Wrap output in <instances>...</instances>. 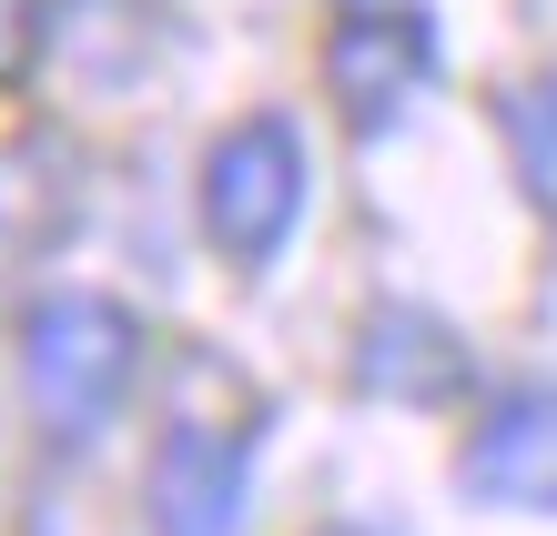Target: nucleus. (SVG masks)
<instances>
[{"mask_svg":"<svg viewBox=\"0 0 557 536\" xmlns=\"http://www.w3.org/2000/svg\"><path fill=\"white\" fill-rule=\"evenodd\" d=\"M143 354H152V334L122 294H91V284L30 294V314H21V406H30V425L61 456L102 446L122 425V406L143 395Z\"/></svg>","mask_w":557,"mask_h":536,"instance_id":"1","label":"nucleus"},{"mask_svg":"<svg viewBox=\"0 0 557 536\" xmlns=\"http://www.w3.org/2000/svg\"><path fill=\"white\" fill-rule=\"evenodd\" d=\"M305 203H314V142L294 112H244L203 142V173H193V223L203 244L234 263V274H274L305 233Z\"/></svg>","mask_w":557,"mask_h":536,"instance_id":"2","label":"nucleus"},{"mask_svg":"<svg viewBox=\"0 0 557 536\" xmlns=\"http://www.w3.org/2000/svg\"><path fill=\"white\" fill-rule=\"evenodd\" d=\"M436 72H446L436 11H335V30H324V91L355 122V142L406 132L416 102L436 91Z\"/></svg>","mask_w":557,"mask_h":536,"instance_id":"3","label":"nucleus"},{"mask_svg":"<svg viewBox=\"0 0 557 536\" xmlns=\"http://www.w3.org/2000/svg\"><path fill=\"white\" fill-rule=\"evenodd\" d=\"M456 496L486 516H557V375H517L467 415Z\"/></svg>","mask_w":557,"mask_h":536,"instance_id":"4","label":"nucleus"},{"mask_svg":"<svg viewBox=\"0 0 557 536\" xmlns=\"http://www.w3.org/2000/svg\"><path fill=\"white\" fill-rule=\"evenodd\" d=\"M143 526L152 536H244L253 526V435L213 415H173L143 456Z\"/></svg>","mask_w":557,"mask_h":536,"instance_id":"5","label":"nucleus"},{"mask_svg":"<svg viewBox=\"0 0 557 536\" xmlns=\"http://www.w3.org/2000/svg\"><path fill=\"white\" fill-rule=\"evenodd\" d=\"M355 395L406 406V415H446L456 395H476V345L436 304L385 294V304H366V324H355Z\"/></svg>","mask_w":557,"mask_h":536,"instance_id":"6","label":"nucleus"},{"mask_svg":"<svg viewBox=\"0 0 557 536\" xmlns=\"http://www.w3.org/2000/svg\"><path fill=\"white\" fill-rule=\"evenodd\" d=\"M162 21H173V0H51V51H72L82 82H133Z\"/></svg>","mask_w":557,"mask_h":536,"instance_id":"7","label":"nucleus"},{"mask_svg":"<svg viewBox=\"0 0 557 536\" xmlns=\"http://www.w3.org/2000/svg\"><path fill=\"white\" fill-rule=\"evenodd\" d=\"M486 122H497V142H507V183H517V203H528V213L557 233V72L507 82Z\"/></svg>","mask_w":557,"mask_h":536,"instance_id":"8","label":"nucleus"},{"mask_svg":"<svg viewBox=\"0 0 557 536\" xmlns=\"http://www.w3.org/2000/svg\"><path fill=\"white\" fill-rule=\"evenodd\" d=\"M51 51V0H0V91Z\"/></svg>","mask_w":557,"mask_h":536,"instance_id":"9","label":"nucleus"},{"mask_svg":"<svg viewBox=\"0 0 557 536\" xmlns=\"http://www.w3.org/2000/svg\"><path fill=\"white\" fill-rule=\"evenodd\" d=\"M335 11H425V0H335Z\"/></svg>","mask_w":557,"mask_h":536,"instance_id":"10","label":"nucleus"},{"mask_svg":"<svg viewBox=\"0 0 557 536\" xmlns=\"http://www.w3.org/2000/svg\"><path fill=\"white\" fill-rule=\"evenodd\" d=\"M324 536H385V526H355V516H345V526H324Z\"/></svg>","mask_w":557,"mask_h":536,"instance_id":"11","label":"nucleus"}]
</instances>
